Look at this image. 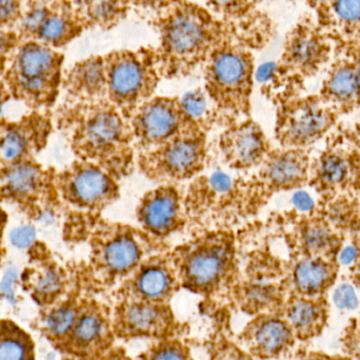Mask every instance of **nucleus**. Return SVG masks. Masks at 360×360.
I'll list each match as a JSON object with an SVG mask.
<instances>
[{"instance_id":"52","label":"nucleus","mask_w":360,"mask_h":360,"mask_svg":"<svg viewBox=\"0 0 360 360\" xmlns=\"http://www.w3.org/2000/svg\"><path fill=\"white\" fill-rule=\"evenodd\" d=\"M315 360H336V359H315Z\"/></svg>"},{"instance_id":"37","label":"nucleus","mask_w":360,"mask_h":360,"mask_svg":"<svg viewBox=\"0 0 360 360\" xmlns=\"http://www.w3.org/2000/svg\"><path fill=\"white\" fill-rule=\"evenodd\" d=\"M143 360H191L188 351L177 342H162L146 354Z\"/></svg>"},{"instance_id":"25","label":"nucleus","mask_w":360,"mask_h":360,"mask_svg":"<svg viewBox=\"0 0 360 360\" xmlns=\"http://www.w3.org/2000/svg\"><path fill=\"white\" fill-rule=\"evenodd\" d=\"M334 278L331 264L317 256L298 260L290 271L288 285L296 296L319 297Z\"/></svg>"},{"instance_id":"5","label":"nucleus","mask_w":360,"mask_h":360,"mask_svg":"<svg viewBox=\"0 0 360 360\" xmlns=\"http://www.w3.org/2000/svg\"><path fill=\"white\" fill-rule=\"evenodd\" d=\"M254 60L239 44L226 41L205 61V91L224 126L250 117Z\"/></svg>"},{"instance_id":"14","label":"nucleus","mask_w":360,"mask_h":360,"mask_svg":"<svg viewBox=\"0 0 360 360\" xmlns=\"http://www.w3.org/2000/svg\"><path fill=\"white\" fill-rule=\"evenodd\" d=\"M180 287L179 274L171 251L160 252L143 260L122 281L118 293L122 300L167 304Z\"/></svg>"},{"instance_id":"12","label":"nucleus","mask_w":360,"mask_h":360,"mask_svg":"<svg viewBox=\"0 0 360 360\" xmlns=\"http://www.w3.org/2000/svg\"><path fill=\"white\" fill-rule=\"evenodd\" d=\"M137 153L158 149L194 124L177 97L154 96L130 120Z\"/></svg>"},{"instance_id":"1","label":"nucleus","mask_w":360,"mask_h":360,"mask_svg":"<svg viewBox=\"0 0 360 360\" xmlns=\"http://www.w3.org/2000/svg\"><path fill=\"white\" fill-rule=\"evenodd\" d=\"M71 122L72 143L80 160L101 167L118 181L132 174L136 164L132 127L108 98L77 103Z\"/></svg>"},{"instance_id":"49","label":"nucleus","mask_w":360,"mask_h":360,"mask_svg":"<svg viewBox=\"0 0 360 360\" xmlns=\"http://www.w3.org/2000/svg\"><path fill=\"white\" fill-rule=\"evenodd\" d=\"M217 360H245V357L236 349H226L224 353L218 355Z\"/></svg>"},{"instance_id":"34","label":"nucleus","mask_w":360,"mask_h":360,"mask_svg":"<svg viewBox=\"0 0 360 360\" xmlns=\"http://www.w3.org/2000/svg\"><path fill=\"white\" fill-rule=\"evenodd\" d=\"M349 174V165L340 155H327L321 160L319 175L323 182L331 186L342 184Z\"/></svg>"},{"instance_id":"21","label":"nucleus","mask_w":360,"mask_h":360,"mask_svg":"<svg viewBox=\"0 0 360 360\" xmlns=\"http://www.w3.org/2000/svg\"><path fill=\"white\" fill-rule=\"evenodd\" d=\"M86 22L79 8H75L69 0H55L48 4V12L35 40L60 48L77 37Z\"/></svg>"},{"instance_id":"53","label":"nucleus","mask_w":360,"mask_h":360,"mask_svg":"<svg viewBox=\"0 0 360 360\" xmlns=\"http://www.w3.org/2000/svg\"><path fill=\"white\" fill-rule=\"evenodd\" d=\"M359 235H360V224H359Z\"/></svg>"},{"instance_id":"48","label":"nucleus","mask_w":360,"mask_h":360,"mask_svg":"<svg viewBox=\"0 0 360 360\" xmlns=\"http://www.w3.org/2000/svg\"><path fill=\"white\" fill-rule=\"evenodd\" d=\"M99 360H131L124 351L120 349H109Z\"/></svg>"},{"instance_id":"43","label":"nucleus","mask_w":360,"mask_h":360,"mask_svg":"<svg viewBox=\"0 0 360 360\" xmlns=\"http://www.w3.org/2000/svg\"><path fill=\"white\" fill-rule=\"evenodd\" d=\"M293 203L302 212H310L314 207V200L304 191H298L294 194Z\"/></svg>"},{"instance_id":"15","label":"nucleus","mask_w":360,"mask_h":360,"mask_svg":"<svg viewBox=\"0 0 360 360\" xmlns=\"http://www.w3.org/2000/svg\"><path fill=\"white\" fill-rule=\"evenodd\" d=\"M118 180L90 162L74 165L63 179L65 198L79 209L99 214L120 197Z\"/></svg>"},{"instance_id":"23","label":"nucleus","mask_w":360,"mask_h":360,"mask_svg":"<svg viewBox=\"0 0 360 360\" xmlns=\"http://www.w3.org/2000/svg\"><path fill=\"white\" fill-rule=\"evenodd\" d=\"M314 18L334 46L360 40V0H335L315 12Z\"/></svg>"},{"instance_id":"4","label":"nucleus","mask_w":360,"mask_h":360,"mask_svg":"<svg viewBox=\"0 0 360 360\" xmlns=\"http://www.w3.org/2000/svg\"><path fill=\"white\" fill-rule=\"evenodd\" d=\"M180 285L212 294L230 285L238 268L236 236L232 230L197 232L171 251Z\"/></svg>"},{"instance_id":"33","label":"nucleus","mask_w":360,"mask_h":360,"mask_svg":"<svg viewBox=\"0 0 360 360\" xmlns=\"http://www.w3.org/2000/svg\"><path fill=\"white\" fill-rule=\"evenodd\" d=\"M79 312L74 306L59 307L46 317V328L53 336L60 338L68 335L71 333Z\"/></svg>"},{"instance_id":"16","label":"nucleus","mask_w":360,"mask_h":360,"mask_svg":"<svg viewBox=\"0 0 360 360\" xmlns=\"http://www.w3.org/2000/svg\"><path fill=\"white\" fill-rule=\"evenodd\" d=\"M136 219L141 230L165 240L188 226L184 194L175 184H160L141 197Z\"/></svg>"},{"instance_id":"44","label":"nucleus","mask_w":360,"mask_h":360,"mask_svg":"<svg viewBox=\"0 0 360 360\" xmlns=\"http://www.w3.org/2000/svg\"><path fill=\"white\" fill-rule=\"evenodd\" d=\"M179 0H129L130 4L141 6L145 8H158V10L164 11L168 6H172Z\"/></svg>"},{"instance_id":"45","label":"nucleus","mask_w":360,"mask_h":360,"mask_svg":"<svg viewBox=\"0 0 360 360\" xmlns=\"http://www.w3.org/2000/svg\"><path fill=\"white\" fill-rule=\"evenodd\" d=\"M338 257L344 266H350V264H354L359 258V250L353 245H347L342 250Z\"/></svg>"},{"instance_id":"20","label":"nucleus","mask_w":360,"mask_h":360,"mask_svg":"<svg viewBox=\"0 0 360 360\" xmlns=\"http://www.w3.org/2000/svg\"><path fill=\"white\" fill-rule=\"evenodd\" d=\"M112 330L105 313L96 306L79 312L70 333L74 352L82 356L101 357L110 348Z\"/></svg>"},{"instance_id":"11","label":"nucleus","mask_w":360,"mask_h":360,"mask_svg":"<svg viewBox=\"0 0 360 360\" xmlns=\"http://www.w3.org/2000/svg\"><path fill=\"white\" fill-rule=\"evenodd\" d=\"M335 46L312 16L304 17L288 34L277 75L308 77L334 56Z\"/></svg>"},{"instance_id":"47","label":"nucleus","mask_w":360,"mask_h":360,"mask_svg":"<svg viewBox=\"0 0 360 360\" xmlns=\"http://www.w3.org/2000/svg\"><path fill=\"white\" fill-rule=\"evenodd\" d=\"M14 279L15 273L13 272V271H8V272L6 273V277H4V281H2L1 285H0L1 291L4 292V295H6L11 302H13L12 285Z\"/></svg>"},{"instance_id":"29","label":"nucleus","mask_w":360,"mask_h":360,"mask_svg":"<svg viewBox=\"0 0 360 360\" xmlns=\"http://www.w3.org/2000/svg\"><path fill=\"white\" fill-rule=\"evenodd\" d=\"M180 99L182 109L188 118L205 132L211 130L217 122V114L211 99L201 89L186 93Z\"/></svg>"},{"instance_id":"17","label":"nucleus","mask_w":360,"mask_h":360,"mask_svg":"<svg viewBox=\"0 0 360 360\" xmlns=\"http://www.w3.org/2000/svg\"><path fill=\"white\" fill-rule=\"evenodd\" d=\"M218 148L224 164L237 172L258 168L271 151L264 131L250 117L226 126Z\"/></svg>"},{"instance_id":"54","label":"nucleus","mask_w":360,"mask_h":360,"mask_svg":"<svg viewBox=\"0 0 360 360\" xmlns=\"http://www.w3.org/2000/svg\"><path fill=\"white\" fill-rule=\"evenodd\" d=\"M0 110H1V105H0Z\"/></svg>"},{"instance_id":"3","label":"nucleus","mask_w":360,"mask_h":360,"mask_svg":"<svg viewBox=\"0 0 360 360\" xmlns=\"http://www.w3.org/2000/svg\"><path fill=\"white\" fill-rule=\"evenodd\" d=\"M184 205L188 226L198 232L231 230L253 216L249 179L219 170L192 179L184 194Z\"/></svg>"},{"instance_id":"22","label":"nucleus","mask_w":360,"mask_h":360,"mask_svg":"<svg viewBox=\"0 0 360 360\" xmlns=\"http://www.w3.org/2000/svg\"><path fill=\"white\" fill-rule=\"evenodd\" d=\"M294 336L287 321L273 315H264L256 319L245 334L250 350L264 359L285 352L293 344Z\"/></svg>"},{"instance_id":"38","label":"nucleus","mask_w":360,"mask_h":360,"mask_svg":"<svg viewBox=\"0 0 360 360\" xmlns=\"http://www.w3.org/2000/svg\"><path fill=\"white\" fill-rule=\"evenodd\" d=\"M25 147V136L17 131H11L0 143V156L4 160L12 162L22 155Z\"/></svg>"},{"instance_id":"10","label":"nucleus","mask_w":360,"mask_h":360,"mask_svg":"<svg viewBox=\"0 0 360 360\" xmlns=\"http://www.w3.org/2000/svg\"><path fill=\"white\" fill-rule=\"evenodd\" d=\"M63 55L37 40H23L13 56L8 77L21 94L48 97L56 91Z\"/></svg>"},{"instance_id":"30","label":"nucleus","mask_w":360,"mask_h":360,"mask_svg":"<svg viewBox=\"0 0 360 360\" xmlns=\"http://www.w3.org/2000/svg\"><path fill=\"white\" fill-rule=\"evenodd\" d=\"M0 360H33L29 336L10 323H0Z\"/></svg>"},{"instance_id":"18","label":"nucleus","mask_w":360,"mask_h":360,"mask_svg":"<svg viewBox=\"0 0 360 360\" xmlns=\"http://www.w3.org/2000/svg\"><path fill=\"white\" fill-rule=\"evenodd\" d=\"M329 124V114L314 101H293L279 111L276 137L285 147H302L321 136Z\"/></svg>"},{"instance_id":"2","label":"nucleus","mask_w":360,"mask_h":360,"mask_svg":"<svg viewBox=\"0 0 360 360\" xmlns=\"http://www.w3.org/2000/svg\"><path fill=\"white\" fill-rule=\"evenodd\" d=\"M158 29L156 61L160 76L166 78L192 73L226 40L222 22L209 11L180 0L162 11Z\"/></svg>"},{"instance_id":"7","label":"nucleus","mask_w":360,"mask_h":360,"mask_svg":"<svg viewBox=\"0 0 360 360\" xmlns=\"http://www.w3.org/2000/svg\"><path fill=\"white\" fill-rule=\"evenodd\" d=\"M107 98L130 120L135 112L153 98L160 78L155 52L116 51L105 56Z\"/></svg>"},{"instance_id":"6","label":"nucleus","mask_w":360,"mask_h":360,"mask_svg":"<svg viewBox=\"0 0 360 360\" xmlns=\"http://www.w3.org/2000/svg\"><path fill=\"white\" fill-rule=\"evenodd\" d=\"M165 240L122 222L98 221L91 237V264L105 285L122 283L154 254L168 251Z\"/></svg>"},{"instance_id":"40","label":"nucleus","mask_w":360,"mask_h":360,"mask_svg":"<svg viewBox=\"0 0 360 360\" xmlns=\"http://www.w3.org/2000/svg\"><path fill=\"white\" fill-rule=\"evenodd\" d=\"M334 304L340 310H355L359 307V297L354 288L349 283L338 285L333 294Z\"/></svg>"},{"instance_id":"26","label":"nucleus","mask_w":360,"mask_h":360,"mask_svg":"<svg viewBox=\"0 0 360 360\" xmlns=\"http://www.w3.org/2000/svg\"><path fill=\"white\" fill-rule=\"evenodd\" d=\"M334 56L335 60L325 82L326 95L335 103H354L359 98L360 93L350 53L344 44H338Z\"/></svg>"},{"instance_id":"9","label":"nucleus","mask_w":360,"mask_h":360,"mask_svg":"<svg viewBox=\"0 0 360 360\" xmlns=\"http://www.w3.org/2000/svg\"><path fill=\"white\" fill-rule=\"evenodd\" d=\"M279 262L264 250L251 251L243 273H235L230 285L240 306L249 312L271 310L283 302L285 283Z\"/></svg>"},{"instance_id":"35","label":"nucleus","mask_w":360,"mask_h":360,"mask_svg":"<svg viewBox=\"0 0 360 360\" xmlns=\"http://www.w3.org/2000/svg\"><path fill=\"white\" fill-rule=\"evenodd\" d=\"M63 289V277L58 271L53 268H46L42 271L34 283L35 294L42 300L55 297Z\"/></svg>"},{"instance_id":"39","label":"nucleus","mask_w":360,"mask_h":360,"mask_svg":"<svg viewBox=\"0 0 360 360\" xmlns=\"http://www.w3.org/2000/svg\"><path fill=\"white\" fill-rule=\"evenodd\" d=\"M23 0H0V30H11L18 25L22 11Z\"/></svg>"},{"instance_id":"32","label":"nucleus","mask_w":360,"mask_h":360,"mask_svg":"<svg viewBox=\"0 0 360 360\" xmlns=\"http://www.w3.org/2000/svg\"><path fill=\"white\" fill-rule=\"evenodd\" d=\"M8 188L17 195H27L37 188L39 173L31 165H19L8 174Z\"/></svg>"},{"instance_id":"24","label":"nucleus","mask_w":360,"mask_h":360,"mask_svg":"<svg viewBox=\"0 0 360 360\" xmlns=\"http://www.w3.org/2000/svg\"><path fill=\"white\" fill-rule=\"evenodd\" d=\"M67 88L79 103H94L107 98L105 57H91L74 65L68 75Z\"/></svg>"},{"instance_id":"27","label":"nucleus","mask_w":360,"mask_h":360,"mask_svg":"<svg viewBox=\"0 0 360 360\" xmlns=\"http://www.w3.org/2000/svg\"><path fill=\"white\" fill-rule=\"evenodd\" d=\"M325 307L319 298L294 295L285 307V321L302 340L316 336L326 323Z\"/></svg>"},{"instance_id":"28","label":"nucleus","mask_w":360,"mask_h":360,"mask_svg":"<svg viewBox=\"0 0 360 360\" xmlns=\"http://www.w3.org/2000/svg\"><path fill=\"white\" fill-rule=\"evenodd\" d=\"M129 6V0H82L79 11L86 25L110 29L124 18Z\"/></svg>"},{"instance_id":"13","label":"nucleus","mask_w":360,"mask_h":360,"mask_svg":"<svg viewBox=\"0 0 360 360\" xmlns=\"http://www.w3.org/2000/svg\"><path fill=\"white\" fill-rule=\"evenodd\" d=\"M307 174V162L295 149L269 152L258 167L257 173L249 179L250 200L253 215L274 193L297 188Z\"/></svg>"},{"instance_id":"42","label":"nucleus","mask_w":360,"mask_h":360,"mask_svg":"<svg viewBox=\"0 0 360 360\" xmlns=\"http://www.w3.org/2000/svg\"><path fill=\"white\" fill-rule=\"evenodd\" d=\"M35 239V232L31 226H22V228L16 229L13 231L11 235V240L15 247L19 249H25L30 247Z\"/></svg>"},{"instance_id":"51","label":"nucleus","mask_w":360,"mask_h":360,"mask_svg":"<svg viewBox=\"0 0 360 360\" xmlns=\"http://www.w3.org/2000/svg\"><path fill=\"white\" fill-rule=\"evenodd\" d=\"M27 1L30 2V6H31V4H49L55 1V0H27Z\"/></svg>"},{"instance_id":"46","label":"nucleus","mask_w":360,"mask_h":360,"mask_svg":"<svg viewBox=\"0 0 360 360\" xmlns=\"http://www.w3.org/2000/svg\"><path fill=\"white\" fill-rule=\"evenodd\" d=\"M277 65L274 63H266L262 65L256 72V78L262 82H266L273 79L276 76Z\"/></svg>"},{"instance_id":"8","label":"nucleus","mask_w":360,"mask_h":360,"mask_svg":"<svg viewBox=\"0 0 360 360\" xmlns=\"http://www.w3.org/2000/svg\"><path fill=\"white\" fill-rule=\"evenodd\" d=\"M207 156V132L193 124L158 149L137 153L136 164L148 179L176 184L201 174Z\"/></svg>"},{"instance_id":"41","label":"nucleus","mask_w":360,"mask_h":360,"mask_svg":"<svg viewBox=\"0 0 360 360\" xmlns=\"http://www.w3.org/2000/svg\"><path fill=\"white\" fill-rule=\"evenodd\" d=\"M20 36L11 30H0V65L6 61V57L16 52L19 46Z\"/></svg>"},{"instance_id":"19","label":"nucleus","mask_w":360,"mask_h":360,"mask_svg":"<svg viewBox=\"0 0 360 360\" xmlns=\"http://www.w3.org/2000/svg\"><path fill=\"white\" fill-rule=\"evenodd\" d=\"M172 328L167 304L124 300L116 309L114 329L120 338H164Z\"/></svg>"},{"instance_id":"50","label":"nucleus","mask_w":360,"mask_h":360,"mask_svg":"<svg viewBox=\"0 0 360 360\" xmlns=\"http://www.w3.org/2000/svg\"><path fill=\"white\" fill-rule=\"evenodd\" d=\"M333 1H335V0H307L309 6L312 8L314 13L321 10V8H326V6H329V4H331Z\"/></svg>"},{"instance_id":"36","label":"nucleus","mask_w":360,"mask_h":360,"mask_svg":"<svg viewBox=\"0 0 360 360\" xmlns=\"http://www.w3.org/2000/svg\"><path fill=\"white\" fill-rule=\"evenodd\" d=\"M257 0H207V6L215 14L226 18L245 16Z\"/></svg>"},{"instance_id":"31","label":"nucleus","mask_w":360,"mask_h":360,"mask_svg":"<svg viewBox=\"0 0 360 360\" xmlns=\"http://www.w3.org/2000/svg\"><path fill=\"white\" fill-rule=\"evenodd\" d=\"M302 249L310 256L327 253L334 245L333 233L326 224L311 222L300 233Z\"/></svg>"}]
</instances>
